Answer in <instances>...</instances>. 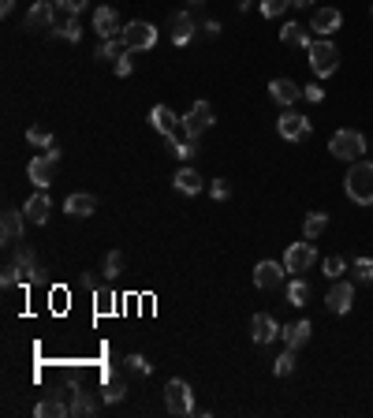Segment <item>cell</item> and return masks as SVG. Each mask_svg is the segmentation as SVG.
<instances>
[{
    "mask_svg": "<svg viewBox=\"0 0 373 418\" xmlns=\"http://www.w3.org/2000/svg\"><path fill=\"white\" fill-rule=\"evenodd\" d=\"M250 4H254V0H239V8H243V11H247Z\"/></svg>",
    "mask_w": 373,
    "mask_h": 418,
    "instance_id": "obj_52",
    "label": "cell"
},
{
    "mask_svg": "<svg viewBox=\"0 0 373 418\" xmlns=\"http://www.w3.org/2000/svg\"><path fill=\"white\" fill-rule=\"evenodd\" d=\"M53 176H56V161L49 157V153H45V157H34V161L27 164V179H30V183L38 187V190L49 187Z\"/></svg>",
    "mask_w": 373,
    "mask_h": 418,
    "instance_id": "obj_17",
    "label": "cell"
},
{
    "mask_svg": "<svg viewBox=\"0 0 373 418\" xmlns=\"http://www.w3.org/2000/svg\"><path fill=\"white\" fill-rule=\"evenodd\" d=\"M306 56H310V71H314L318 79H329L336 75V67H340V49H336L332 41H310L306 45Z\"/></svg>",
    "mask_w": 373,
    "mask_h": 418,
    "instance_id": "obj_2",
    "label": "cell"
},
{
    "mask_svg": "<svg viewBox=\"0 0 373 418\" xmlns=\"http://www.w3.org/2000/svg\"><path fill=\"white\" fill-rule=\"evenodd\" d=\"M355 277L362 280V284H373V258H355Z\"/></svg>",
    "mask_w": 373,
    "mask_h": 418,
    "instance_id": "obj_40",
    "label": "cell"
},
{
    "mask_svg": "<svg viewBox=\"0 0 373 418\" xmlns=\"http://www.w3.org/2000/svg\"><path fill=\"white\" fill-rule=\"evenodd\" d=\"M82 288H90V292H98V277H90V273H86V277H82Z\"/></svg>",
    "mask_w": 373,
    "mask_h": 418,
    "instance_id": "obj_48",
    "label": "cell"
},
{
    "mask_svg": "<svg viewBox=\"0 0 373 418\" xmlns=\"http://www.w3.org/2000/svg\"><path fill=\"white\" fill-rule=\"evenodd\" d=\"M27 213L19 209H4V217H0V239H4V247H15L22 239V228H27Z\"/></svg>",
    "mask_w": 373,
    "mask_h": 418,
    "instance_id": "obj_12",
    "label": "cell"
},
{
    "mask_svg": "<svg viewBox=\"0 0 373 418\" xmlns=\"http://www.w3.org/2000/svg\"><path fill=\"white\" fill-rule=\"evenodd\" d=\"M303 98H306V101H314V105H318V101H325L321 82H310V86H303Z\"/></svg>",
    "mask_w": 373,
    "mask_h": 418,
    "instance_id": "obj_44",
    "label": "cell"
},
{
    "mask_svg": "<svg viewBox=\"0 0 373 418\" xmlns=\"http://www.w3.org/2000/svg\"><path fill=\"white\" fill-rule=\"evenodd\" d=\"M150 124H153V131H161L164 138H172V135H179V131H183V116H176L168 105H153Z\"/></svg>",
    "mask_w": 373,
    "mask_h": 418,
    "instance_id": "obj_13",
    "label": "cell"
},
{
    "mask_svg": "<svg viewBox=\"0 0 373 418\" xmlns=\"http://www.w3.org/2000/svg\"><path fill=\"white\" fill-rule=\"evenodd\" d=\"M64 209H67V217H90V213L98 209V198L93 195H71L64 202Z\"/></svg>",
    "mask_w": 373,
    "mask_h": 418,
    "instance_id": "obj_25",
    "label": "cell"
},
{
    "mask_svg": "<svg viewBox=\"0 0 373 418\" xmlns=\"http://www.w3.org/2000/svg\"><path fill=\"white\" fill-rule=\"evenodd\" d=\"M325 303H329L332 314H351V306H355V288H351V280H336L329 295H325Z\"/></svg>",
    "mask_w": 373,
    "mask_h": 418,
    "instance_id": "obj_11",
    "label": "cell"
},
{
    "mask_svg": "<svg viewBox=\"0 0 373 418\" xmlns=\"http://www.w3.org/2000/svg\"><path fill=\"white\" fill-rule=\"evenodd\" d=\"M11 8H15V0H0V11H4V15H11Z\"/></svg>",
    "mask_w": 373,
    "mask_h": 418,
    "instance_id": "obj_49",
    "label": "cell"
},
{
    "mask_svg": "<svg viewBox=\"0 0 373 418\" xmlns=\"http://www.w3.org/2000/svg\"><path fill=\"white\" fill-rule=\"evenodd\" d=\"M15 284H22L19 280V269H15V261H11V266H4V269H0V288H15Z\"/></svg>",
    "mask_w": 373,
    "mask_h": 418,
    "instance_id": "obj_41",
    "label": "cell"
},
{
    "mask_svg": "<svg viewBox=\"0 0 373 418\" xmlns=\"http://www.w3.org/2000/svg\"><path fill=\"white\" fill-rule=\"evenodd\" d=\"M216 34H221V22L209 19V22H206V38H216Z\"/></svg>",
    "mask_w": 373,
    "mask_h": 418,
    "instance_id": "obj_47",
    "label": "cell"
},
{
    "mask_svg": "<svg viewBox=\"0 0 373 418\" xmlns=\"http://www.w3.org/2000/svg\"><path fill=\"white\" fill-rule=\"evenodd\" d=\"M112 67H116V75H119V79H127V75H131V56L124 53V56H119V60H116Z\"/></svg>",
    "mask_w": 373,
    "mask_h": 418,
    "instance_id": "obj_45",
    "label": "cell"
},
{
    "mask_svg": "<svg viewBox=\"0 0 373 418\" xmlns=\"http://www.w3.org/2000/svg\"><path fill=\"white\" fill-rule=\"evenodd\" d=\"M27 142H30V146H38V150H53V146H56V138H53L45 127H30V131H27Z\"/></svg>",
    "mask_w": 373,
    "mask_h": 418,
    "instance_id": "obj_35",
    "label": "cell"
},
{
    "mask_svg": "<svg viewBox=\"0 0 373 418\" xmlns=\"http://www.w3.org/2000/svg\"><path fill=\"white\" fill-rule=\"evenodd\" d=\"M82 8H86V0H67V4L60 8V11H67V15H79Z\"/></svg>",
    "mask_w": 373,
    "mask_h": 418,
    "instance_id": "obj_46",
    "label": "cell"
},
{
    "mask_svg": "<svg viewBox=\"0 0 373 418\" xmlns=\"http://www.w3.org/2000/svg\"><path fill=\"white\" fill-rule=\"evenodd\" d=\"M213 124H216L213 105L209 101H195V105H190V112L183 116V135L187 138H202V131H209Z\"/></svg>",
    "mask_w": 373,
    "mask_h": 418,
    "instance_id": "obj_7",
    "label": "cell"
},
{
    "mask_svg": "<svg viewBox=\"0 0 373 418\" xmlns=\"http://www.w3.org/2000/svg\"><path fill=\"white\" fill-rule=\"evenodd\" d=\"M287 8H292V0H261V15H266V19L284 15Z\"/></svg>",
    "mask_w": 373,
    "mask_h": 418,
    "instance_id": "obj_38",
    "label": "cell"
},
{
    "mask_svg": "<svg viewBox=\"0 0 373 418\" xmlns=\"http://www.w3.org/2000/svg\"><path fill=\"white\" fill-rule=\"evenodd\" d=\"M314 261H318V250L310 239H303V243H292L284 250V269L287 273H295V277H303L306 269H314Z\"/></svg>",
    "mask_w": 373,
    "mask_h": 418,
    "instance_id": "obj_6",
    "label": "cell"
},
{
    "mask_svg": "<svg viewBox=\"0 0 373 418\" xmlns=\"http://www.w3.org/2000/svg\"><path fill=\"white\" fill-rule=\"evenodd\" d=\"M119 38H124V45L131 53H142V49H153V45H157V27L146 22V19H135V22H127V27H124Z\"/></svg>",
    "mask_w": 373,
    "mask_h": 418,
    "instance_id": "obj_5",
    "label": "cell"
},
{
    "mask_svg": "<svg viewBox=\"0 0 373 418\" xmlns=\"http://www.w3.org/2000/svg\"><path fill=\"white\" fill-rule=\"evenodd\" d=\"M93 310H98L101 318H105V314H116V310H119L116 292H112V288H98V292H93Z\"/></svg>",
    "mask_w": 373,
    "mask_h": 418,
    "instance_id": "obj_28",
    "label": "cell"
},
{
    "mask_svg": "<svg viewBox=\"0 0 373 418\" xmlns=\"http://www.w3.org/2000/svg\"><path fill=\"white\" fill-rule=\"evenodd\" d=\"M284 277H287L284 261H258V266H254V284L261 292H276L284 284Z\"/></svg>",
    "mask_w": 373,
    "mask_h": 418,
    "instance_id": "obj_9",
    "label": "cell"
},
{
    "mask_svg": "<svg viewBox=\"0 0 373 418\" xmlns=\"http://www.w3.org/2000/svg\"><path fill=\"white\" fill-rule=\"evenodd\" d=\"M101 273L108 280H119V277H124V254H119V250H108L105 261H101Z\"/></svg>",
    "mask_w": 373,
    "mask_h": 418,
    "instance_id": "obj_33",
    "label": "cell"
},
{
    "mask_svg": "<svg viewBox=\"0 0 373 418\" xmlns=\"http://www.w3.org/2000/svg\"><path fill=\"white\" fill-rule=\"evenodd\" d=\"M276 131H280V138H287V142H306L310 138V119L306 116H299V112H284L280 119H276Z\"/></svg>",
    "mask_w": 373,
    "mask_h": 418,
    "instance_id": "obj_8",
    "label": "cell"
},
{
    "mask_svg": "<svg viewBox=\"0 0 373 418\" xmlns=\"http://www.w3.org/2000/svg\"><path fill=\"white\" fill-rule=\"evenodd\" d=\"M53 4H56V8H64V4H67V0H53Z\"/></svg>",
    "mask_w": 373,
    "mask_h": 418,
    "instance_id": "obj_53",
    "label": "cell"
},
{
    "mask_svg": "<svg viewBox=\"0 0 373 418\" xmlns=\"http://www.w3.org/2000/svg\"><path fill=\"white\" fill-rule=\"evenodd\" d=\"M168 150H172L183 164H190V161H195V153H198V138H187V135L179 138V135H172V138H168Z\"/></svg>",
    "mask_w": 373,
    "mask_h": 418,
    "instance_id": "obj_26",
    "label": "cell"
},
{
    "mask_svg": "<svg viewBox=\"0 0 373 418\" xmlns=\"http://www.w3.org/2000/svg\"><path fill=\"white\" fill-rule=\"evenodd\" d=\"M209 195H213L216 202H224L228 195H232V183H228V179H213V183H209Z\"/></svg>",
    "mask_w": 373,
    "mask_h": 418,
    "instance_id": "obj_43",
    "label": "cell"
},
{
    "mask_svg": "<svg viewBox=\"0 0 373 418\" xmlns=\"http://www.w3.org/2000/svg\"><path fill=\"white\" fill-rule=\"evenodd\" d=\"M172 187L179 190V195H202V176L190 169V164H183V169L172 176Z\"/></svg>",
    "mask_w": 373,
    "mask_h": 418,
    "instance_id": "obj_23",
    "label": "cell"
},
{
    "mask_svg": "<svg viewBox=\"0 0 373 418\" xmlns=\"http://www.w3.org/2000/svg\"><path fill=\"white\" fill-rule=\"evenodd\" d=\"M343 190L355 206H373V161H351V172L343 176Z\"/></svg>",
    "mask_w": 373,
    "mask_h": 418,
    "instance_id": "obj_1",
    "label": "cell"
},
{
    "mask_svg": "<svg viewBox=\"0 0 373 418\" xmlns=\"http://www.w3.org/2000/svg\"><path fill=\"white\" fill-rule=\"evenodd\" d=\"M280 41L287 45V49H306L310 34H306V27H299V22H287V27L280 30Z\"/></svg>",
    "mask_w": 373,
    "mask_h": 418,
    "instance_id": "obj_27",
    "label": "cell"
},
{
    "mask_svg": "<svg viewBox=\"0 0 373 418\" xmlns=\"http://www.w3.org/2000/svg\"><path fill=\"white\" fill-rule=\"evenodd\" d=\"M49 209H53V202H49V195H45V190H38V195H34L27 206H22V213H27L30 224H45V221H49Z\"/></svg>",
    "mask_w": 373,
    "mask_h": 418,
    "instance_id": "obj_22",
    "label": "cell"
},
{
    "mask_svg": "<svg viewBox=\"0 0 373 418\" xmlns=\"http://www.w3.org/2000/svg\"><path fill=\"white\" fill-rule=\"evenodd\" d=\"M369 15H373V4H369Z\"/></svg>",
    "mask_w": 373,
    "mask_h": 418,
    "instance_id": "obj_54",
    "label": "cell"
},
{
    "mask_svg": "<svg viewBox=\"0 0 373 418\" xmlns=\"http://www.w3.org/2000/svg\"><path fill=\"white\" fill-rule=\"evenodd\" d=\"M124 53H131L127 45H124V38H105V41L98 45V60H112V64H116Z\"/></svg>",
    "mask_w": 373,
    "mask_h": 418,
    "instance_id": "obj_30",
    "label": "cell"
},
{
    "mask_svg": "<svg viewBox=\"0 0 373 418\" xmlns=\"http://www.w3.org/2000/svg\"><path fill=\"white\" fill-rule=\"evenodd\" d=\"M343 258L340 254H332V258H325V266H321V273H325V277H332V280H340L343 277Z\"/></svg>",
    "mask_w": 373,
    "mask_h": 418,
    "instance_id": "obj_39",
    "label": "cell"
},
{
    "mask_svg": "<svg viewBox=\"0 0 373 418\" xmlns=\"http://www.w3.org/2000/svg\"><path fill=\"white\" fill-rule=\"evenodd\" d=\"M295 8H314V0H292Z\"/></svg>",
    "mask_w": 373,
    "mask_h": 418,
    "instance_id": "obj_51",
    "label": "cell"
},
{
    "mask_svg": "<svg viewBox=\"0 0 373 418\" xmlns=\"http://www.w3.org/2000/svg\"><path fill=\"white\" fill-rule=\"evenodd\" d=\"M93 411H98V400H93L90 396V392H75V400H71V414H75V418H90Z\"/></svg>",
    "mask_w": 373,
    "mask_h": 418,
    "instance_id": "obj_29",
    "label": "cell"
},
{
    "mask_svg": "<svg viewBox=\"0 0 373 418\" xmlns=\"http://www.w3.org/2000/svg\"><path fill=\"white\" fill-rule=\"evenodd\" d=\"M15 269H19L22 288H27V284H38V280H41L38 261H34V250H30V247H19V254H15Z\"/></svg>",
    "mask_w": 373,
    "mask_h": 418,
    "instance_id": "obj_19",
    "label": "cell"
},
{
    "mask_svg": "<svg viewBox=\"0 0 373 418\" xmlns=\"http://www.w3.org/2000/svg\"><path fill=\"white\" fill-rule=\"evenodd\" d=\"M56 15H60V8L53 0H38V4L27 11V30H53Z\"/></svg>",
    "mask_w": 373,
    "mask_h": 418,
    "instance_id": "obj_14",
    "label": "cell"
},
{
    "mask_svg": "<svg viewBox=\"0 0 373 418\" xmlns=\"http://www.w3.org/2000/svg\"><path fill=\"white\" fill-rule=\"evenodd\" d=\"M273 374H276V377H287V374H295V351H292V348H287V351H284V355L273 363Z\"/></svg>",
    "mask_w": 373,
    "mask_h": 418,
    "instance_id": "obj_36",
    "label": "cell"
},
{
    "mask_svg": "<svg viewBox=\"0 0 373 418\" xmlns=\"http://www.w3.org/2000/svg\"><path fill=\"white\" fill-rule=\"evenodd\" d=\"M340 22H343L340 8H318V11H314V19H310V30L321 34V38H329V34L340 30Z\"/></svg>",
    "mask_w": 373,
    "mask_h": 418,
    "instance_id": "obj_18",
    "label": "cell"
},
{
    "mask_svg": "<svg viewBox=\"0 0 373 418\" xmlns=\"http://www.w3.org/2000/svg\"><path fill=\"white\" fill-rule=\"evenodd\" d=\"M325 228H329V217H325V213H310V217L303 221V235L306 239H321Z\"/></svg>",
    "mask_w": 373,
    "mask_h": 418,
    "instance_id": "obj_34",
    "label": "cell"
},
{
    "mask_svg": "<svg viewBox=\"0 0 373 418\" xmlns=\"http://www.w3.org/2000/svg\"><path fill=\"white\" fill-rule=\"evenodd\" d=\"M53 34L56 38H64V41H82V27H79V19L75 15H56V22H53Z\"/></svg>",
    "mask_w": 373,
    "mask_h": 418,
    "instance_id": "obj_24",
    "label": "cell"
},
{
    "mask_svg": "<svg viewBox=\"0 0 373 418\" xmlns=\"http://www.w3.org/2000/svg\"><path fill=\"white\" fill-rule=\"evenodd\" d=\"M93 30H98V38H119L124 34V27H119V15H116V8H93Z\"/></svg>",
    "mask_w": 373,
    "mask_h": 418,
    "instance_id": "obj_15",
    "label": "cell"
},
{
    "mask_svg": "<svg viewBox=\"0 0 373 418\" xmlns=\"http://www.w3.org/2000/svg\"><path fill=\"white\" fill-rule=\"evenodd\" d=\"M67 411H71V407H64V403H60V396H56V392H53L49 400H41L38 407H34V414H38V418H64Z\"/></svg>",
    "mask_w": 373,
    "mask_h": 418,
    "instance_id": "obj_31",
    "label": "cell"
},
{
    "mask_svg": "<svg viewBox=\"0 0 373 418\" xmlns=\"http://www.w3.org/2000/svg\"><path fill=\"white\" fill-rule=\"evenodd\" d=\"M250 337H254L258 348H266V344H273L276 337H280V325H276L273 314H254L250 318Z\"/></svg>",
    "mask_w": 373,
    "mask_h": 418,
    "instance_id": "obj_16",
    "label": "cell"
},
{
    "mask_svg": "<svg viewBox=\"0 0 373 418\" xmlns=\"http://www.w3.org/2000/svg\"><path fill=\"white\" fill-rule=\"evenodd\" d=\"M127 370H135V374L146 377L153 366H150V358H146V355H127Z\"/></svg>",
    "mask_w": 373,
    "mask_h": 418,
    "instance_id": "obj_42",
    "label": "cell"
},
{
    "mask_svg": "<svg viewBox=\"0 0 373 418\" xmlns=\"http://www.w3.org/2000/svg\"><path fill=\"white\" fill-rule=\"evenodd\" d=\"M198 8H206V0H187V11H198Z\"/></svg>",
    "mask_w": 373,
    "mask_h": 418,
    "instance_id": "obj_50",
    "label": "cell"
},
{
    "mask_svg": "<svg viewBox=\"0 0 373 418\" xmlns=\"http://www.w3.org/2000/svg\"><path fill=\"white\" fill-rule=\"evenodd\" d=\"M287 303L292 306H306L310 303V284L303 277H295L292 284H287Z\"/></svg>",
    "mask_w": 373,
    "mask_h": 418,
    "instance_id": "obj_32",
    "label": "cell"
},
{
    "mask_svg": "<svg viewBox=\"0 0 373 418\" xmlns=\"http://www.w3.org/2000/svg\"><path fill=\"white\" fill-rule=\"evenodd\" d=\"M164 407L172 414H195V392L183 377H172L164 385Z\"/></svg>",
    "mask_w": 373,
    "mask_h": 418,
    "instance_id": "obj_4",
    "label": "cell"
},
{
    "mask_svg": "<svg viewBox=\"0 0 373 418\" xmlns=\"http://www.w3.org/2000/svg\"><path fill=\"white\" fill-rule=\"evenodd\" d=\"M195 15L190 11H172L168 15V38H172V45H187L190 38H195Z\"/></svg>",
    "mask_w": 373,
    "mask_h": 418,
    "instance_id": "obj_10",
    "label": "cell"
},
{
    "mask_svg": "<svg viewBox=\"0 0 373 418\" xmlns=\"http://www.w3.org/2000/svg\"><path fill=\"white\" fill-rule=\"evenodd\" d=\"M310 332H314V325L303 318V321H295V325L280 329V337H284V344H287L292 351H299V348H306V344H310Z\"/></svg>",
    "mask_w": 373,
    "mask_h": 418,
    "instance_id": "obj_21",
    "label": "cell"
},
{
    "mask_svg": "<svg viewBox=\"0 0 373 418\" xmlns=\"http://www.w3.org/2000/svg\"><path fill=\"white\" fill-rule=\"evenodd\" d=\"M269 93H273L276 105H295L299 98H303V86H299V82H292V79H273V82H269Z\"/></svg>",
    "mask_w": 373,
    "mask_h": 418,
    "instance_id": "obj_20",
    "label": "cell"
},
{
    "mask_svg": "<svg viewBox=\"0 0 373 418\" xmlns=\"http://www.w3.org/2000/svg\"><path fill=\"white\" fill-rule=\"evenodd\" d=\"M329 150H332V157H340V161H362V153H366L369 146H366V135H362V131L343 127V131H336V135L329 138Z\"/></svg>",
    "mask_w": 373,
    "mask_h": 418,
    "instance_id": "obj_3",
    "label": "cell"
},
{
    "mask_svg": "<svg viewBox=\"0 0 373 418\" xmlns=\"http://www.w3.org/2000/svg\"><path fill=\"white\" fill-rule=\"evenodd\" d=\"M124 396H127V385H124V381H108V385L101 388V400H105V403H119Z\"/></svg>",
    "mask_w": 373,
    "mask_h": 418,
    "instance_id": "obj_37",
    "label": "cell"
}]
</instances>
